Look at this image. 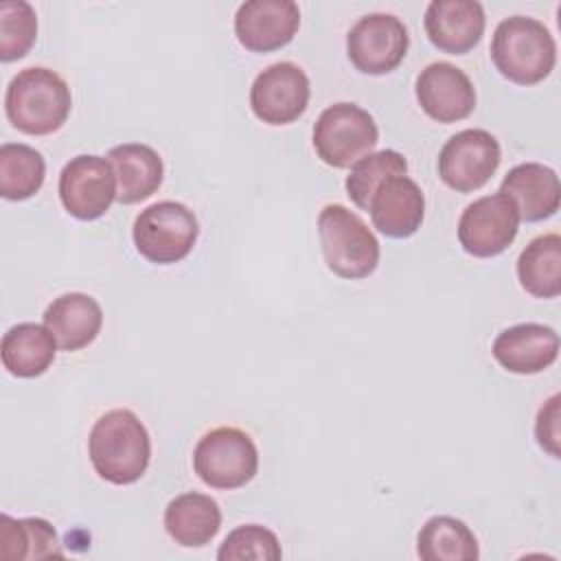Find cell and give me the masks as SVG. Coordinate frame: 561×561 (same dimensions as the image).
<instances>
[{"mask_svg":"<svg viewBox=\"0 0 561 561\" xmlns=\"http://www.w3.org/2000/svg\"><path fill=\"white\" fill-rule=\"evenodd\" d=\"M57 191L72 217L92 221L103 217L116 199V175L107 158L81 153L64 164Z\"/></svg>","mask_w":561,"mask_h":561,"instance_id":"cell-10","label":"cell"},{"mask_svg":"<svg viewBox=\"0 0 561 561\" xmlns=\"http://www.w3.org/2000/svg\"><path fill=\"white\" fill-rule=\"evenodd\" d=\"M42 318L44 327L57 340V346L68 353L92 344L103 327V309L99 300L83 291L57 296Z\"/></svg>","mask_w":561,"mask_h":561,"instance_id":"cell-18","label":"cell"},{"mask_svg":"<svg viewBox=\"0 0 561 561\" xmlns=\"http://www.w3.org/2000/svg\"><path fill=\"white\" fill-rule=\"evenodd\" d=\"M368 213L373 226L390 239L412 237L425 217V195L421 186L405 175L383 178L370 195Z\"/></svg>","mask_w":561,"mask_h":561,"instance_id":"cell-15","label":"cell"},{"mask_svg":"<svg viewBox=\"0 0 561 561\" xmlns=\"http://www.w3.org/2000/svg\"><path fill=\"white\" fill-rule=\"evenodd\" d=\"M500 193L515 204L519 219L526 221H541L552 217L561 202L559 175L554 169L541 162H524L513 167L504 175Z\"/></svg>","mask_w":561,"mask_h":561,"instance_id":"cell-19","label":"cell"},{"mask_svg":"<svg viewBox=\"0 0 561 561\" xmlns=\"http://www.w3.org/2000/svg\"><path fill=\"white\" fill-rule=\"evenodd\" d=\"M379 140L375 118L357 103L340 101L322 110L313 125V149L333 169H348Z\"/></svg>","mask_w":561,"mask_h":561,"instance_id":"cell-7","label":"cell"},{"mask_svg":"<svg viewBox=\"0 0 561 561\" xmlns=\"http://www.w3.org/2000/svg\"><path fill=\"white\" fill-rule=\"evenodd\" d=\"M311 88L307 72L291 61H276L261 70L250 85V107L267 125H289L309 105Z\"/></svg>","mask_w":561,"mask_h":561,"instance_id":"cell-12","label":"cell"},{"mask_svg":"<svg viewBox=\"0 0 561 561\" xmlns=\"http://www.w3.org/2000/svg\"><path fill=\"white\" fill-rule=\"evenodd\" d=\"M0 557L7 561H33L64 557L57 533L42 517H9L0 515Z\"/></svg>","mask_w":561,"mask_h":561,"instance_id":"cell-24","label":"cell"},{"mask_svg":"<svg viewBox=\"0 0 561 561\" xmlns=\"http://www.w3.org/2000/svg\"><path fill=\"white\" fill-rule=\"evenodd\" d=\"M300 26L294 0H248L234 13V35L245 50L272 53L287 46Z\"/></svg>","mask_w":561,"mask_h":561,"instance_id":"cell-13","label":"cell"},{"mask_svg":"<svg viewBox=\"0 0 561 561\" xmlns=\"http://www.w3.org/2000/svg\"><path fill=\"white\" fill-rule=\"evenodd\" d=\"M70 107L72 96L68 83L55 70L44 66L20 70L4 92L9 123L28 136L57 131L68 121Z\"/></svg>","mask_w":561,"mask_h":561,"instance_id":"cell-2","label":"cell"},{"mask_svg":"<svg viewBox=\"0 0 561 561\" xmlns=\"http://www.w3.org/2000/svg\"><path fill=\"white\" fill-rule=\"evenodd\" d=\"M46 178L44 156L24 142H4L0 147V195L11 202L33 197Z\"/></svg>","mask_w":561,"mask_h":561,"instance_id":"cell-26","label":"cell"},{"mask_svg":"<svg viewBox=\"0 0 561 561\" xmlns=\"http://www.w3.org/2000/svg\"><path fill=\"white\" fill-rule=\"evenodd\" d=\"M410 35L392 13L362 15L346 33V55L364 75L392 72L405 57Z\"/></svg>","mask_w":561,"mask_h":561,"instance_id":"cell-9","label":"cell"},{"mask_svg":"<svg viewBox=\"0 0 561 561\" xmlns=\"http://www.w3.org/2000/svg\"><path fill=\"white\" fill-rule=\"evenodd\" d=\"M318 237L327 267L340 278H366L379 265V241L346 206L327 204L318 215Z\"/></svg>","mask_w":561,"mask_h":561,"instance_id":"cell-4","label":"cell"},{"mask_svg":"<svg viewBox=\"0 0 561 561\" xmlns=\"http://www.w3.org/2000/svg\"><path fill=\"white\" fill-rule=\"evenodd\" d=\"M416 552L423 561H476L480 557L476 535L451 515H434L421 526Z\"/></svg>","mask_w":561,"mask_h":561,"instance_id":"cell-25","label":"cell"},{"mask_svg":"<svg viewBox=\"0 0 561 561\" xmlns=\"http://www.w3.org/2000/svg\"><path fill=\"white\" fill-rule=\"evenodd\" d=\"M517 278L537 298H557L561 294V237L557 232L528 241L517 259Z\"/></svg>","mask_w":561,"mask_h":561,"instance_id":"cell-23","label":"cell"},{"mask_svg":"<svg viewBox=\"0 0 561 561\" xmlns=\"http://www.w3.org/2000/svg\"><path fill=\"white\" fill-rule=\"evenodd\" d=\"M495 362L515 375H535L550 368L559 355V335L552 327L522 322L504 329L493 340Z\"/></svg>","mask_w":561,"mask_h":561,"instance_id":"cell-17","label":"cell"},{"mask_svg":"<svg viewBox=\"0 0 561 561\" xmlns=\"http://www.w3.org/2000/svg\"><path fill=\"white\" fill-rule=\"evenodd\" d=\"M193 469L210 489H239L256 476L259 451L250 434L239 427L221 425L197 440Z\"/></svg>","mask_w":561,"mask_h":561,"instance_id":"cell-6","label":"cell"},{"mask_svg":"<svg viewBox=\"0 0 561 561\" xmlns=\"http://www.w3.org/2000/svg\"><path fill=\"white\" fill-rule=\"evenodd\" d=\"M421 110L438 123L467 118L476 107V90L465 70L449 61L425 66L414 83Z\"/></svg>","mask_w":561,"mask_h":561,"instance_id":"cell-14","label":"cell"},{"mask_svg":"<svg viewBox=\"0 0 561 561\" xmlns=\"http://www.w3.org/2000/svg\"><path fill=\"white\" fill-rule=\"evenodd\" d=\"M57 355V340L53 333L35 322L13 324L0 342V357L7 373L31 379L44 375Z\"/></svg>","mask_w":561,"mask_h":561,"instance_id":"cell-22","label":"cell"},{"mask_svg":"<svg viewBox=\"0 0 561 561\" xmlns=\"http://www.w3.org/2000/svg\"><path fill=\"white\" fill-rule=\"evenodd\" d=\"M491 59L508 81L535 85L552 72L557 64V42L541 20L511 15L493 31Z\"/></svg>","mask_w":561,"mask_h":561,"instance_id":"cell-3","label":"cell"},{"mask_svg":"<svg viewBox=\"0 0 561 561\" xmlns=\"http://www.w3.org/2000/svg\"><path fill=\"white\" fill-rule=\"evenodd\" d=\"M519 213L500 191L471 202L458 219V241L462 250L478 259L502 254L517 237Z\"/></svg>","mask_w":561,"mask_h":561,"instance_id":"cell-11","label":"cell"},{"mask_svg":"<svg viewBox=\"0 0 561 561\" xmlns=\"http://www.w3.org/2000/svg\"><path fill=\"white\" fill-rule=\"evenodd\" d=\"M283 557L278 537L259 524H243L228 533L217 550L219 561H241V559H265L276 561Z\"/></svg>","mask_w":561,"mask_h":561,"instance_id":"cell-29","label":"cell"},{"mask_svg":"<svg viewBox=\"0 0 561 561\" xmlns=\"http://www.w3.org/2000/svg\"><path fill=\"white\" fill-rule=\"evenodd\" d=\"M199 237L195 213L182 202L162 199L134 219L131 239L140 256L158 265H171L188 256Z\"/></svg>","mask_w":561,"mask_h":561,"instance_id":"cell-5","label":"cell"},{"mask_svg":"<svg viewBox=\"0 0 561 561\" xmlns=\"http://www.w3.org/2000/svg\"><path fill=\"white\" fill-rule=\"evenodd\" d=\"M37 13L26 0L0 2V59H22L35 44Z\"/></svg>","mask_w":561,"mask_h":561,"instance_id":"cell-28","label":"cell"},{"mask_svg":"<svg viewBox=\"0 0 561 561\" xmlns=\"http://www.w3.org/2000/svg\"><path fill=\"white\" fill-rule=\"evenodd\" d=\"M423 26L438 50L465 55L482 39L486 18L478 0H432L425 9Z\"/></svg>","mask_w":561,"mask_h":561,"instance_id":"cell-16","label":"cell"},{"mask_svg":"<svg viewBox=\"0 0 561 561\" xmlns=\"http://www.w3.org/2000/svg\"><path fill=\"white\" fill-rule=\"evenodd\" d=\"M405 173H408V160L399 151L381 149L375 153H366L351 167V173L346 175V182H344L346 195L357 208L368 210V202L377 184L388 175H405Z\"/></svg>","mask_w":561,"mask_h":561,"instance_id":"cell-27","label":"cell"},{"mask_svg":"<svg viewBox=\"0 0 561 561\" xmlns=\"http://www.w3.org/2000/svg\"><path fill=\"white\" fill-rule=\"evenodd\" d=\"M559 394H552L537 412L535 421V436L543 451H548L552 458H561V432H559Z\"/></svg>","mask_w":561,"mask_h":561,"instance_id":"cell-30","label":"cell"},{"mask_svg":"<svg viewBox=\"0 0 561 561\" xmlns=\"http://www.w3.org/2000/svg\"><path fill=\"white\" fill-rule=\"evenodd\" d=\"M502 160L497 138L486 129H462L454 134L438 153L440 180L458 191L471 193L482 188Z\"/></svg>","mask_w":561,"mask_h":561,"instance_id":"cell-8","label":"cell"},{"mask_svg":"<svg viewBox=\"0 0 561 561\" xmlns=\"http://www.w3.org/2000/svg\"><path fill=\"white\" fill-rule=\"evenodd\" d=\"M116 175V202L138 204L151 197L164 178L160 153L142 142H123L107 151Z\"/></svg>","mask_w":561,"mask_h":561,"instance_id":"cell-20","label":"cell"},{"mask_svg":"<svg viewBox=\"0 0 561 561\" xmlns=\"http://www.w3.org/2000/svg\"><path fill=\"white\" fill-rule=\"evenodd\" d=\"M164 528L169 537L184 548H202L210 543L221 528L219 504L197 491L175 495L164 508Z\"/></svg>","mask_w":561,"mask_h":561,"instance_id":"cell-21","label":"cell"},{"mask_svg":"<svg viewBox=\"0 0 561 561\" xmlns=\"http://www.w3.org/2000/svg\"><path fill=\"white\" fill-rule=\"evenodd\" d=\"M88 456L105 482L134 484L149 467L151 438L131 410L116 408L94 421L88 436Z\"/></svg>","mask_w":561,"mask_h":561,"instance_id":"cell-1","label":"cell"}]
</instances>
